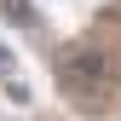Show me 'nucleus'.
Masks as SVG:
<instances>
[{"instance_id": "obj_1", "label": "nucleus", "mask_w": 121, "mask_h": 121, "mask_svg": "<svg viewBox=\"0 0 121 121\" xmlns=\"http://www.w3.org/2000/svg\"><path fill=\"white\" fill-rule=\"evenodd\" d=\"M58 81H64L69 104H81V110H104L115 98V64L98 46H69L58 58Z\"/></svg>"}, {"instance_id": "obj_2", "label": "nucleus", "mask_w": 121, "mask_h": 121, "mask_svg": "<svg viewBox=\"0 0 121 121\" xmlns=\"http://www.w3.org/2000/svg\"><path fill=\"white\" fill-rule=\"evenodd\" d=\"M0 86H6V98H12V104H29V86H23V75H17L12 46H0Z\"/></svg>"}, {"instance_id": "obj_3", "label": "nucleus", "mask_w": 121, "mask_h": 121, "mask_svg": "<svg viewBox=\"0 0 121 121\" xmlns=\"http://www.w3.org/2000/svg\"><path fill=\"white\" fill-rule=\"evenodd\" d=\"M0 12H6V17L17 23V29H29V35H40V17H35V12L23 6V0H0Z\"/></svg>"}]
</instances>
